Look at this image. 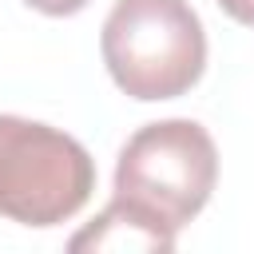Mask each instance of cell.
Wrapping results in <instances>:
<instances>
[{"label":"cell","instance_id":"cell-1","mask_svg":"<svg viewBox=\"0 0 254 254\" xmlns=\"http://www.w3.org/2000/svg\"><path fill=\"white\" fill-rule=\"evenodd\" d=\"M99 52L123 95L179 99L206 71V28L187 0H115Z\"/></svg>","mask_w":254,"mask_h":254},{"label":"cell","instance_id":"cell-2","mask_svg":"<svg viewBox=\"0 0 254 254\" xmlns=\"http://www.w3.org/2000/svg\"><path fill=\"white\" fill-rule=\"evenodd\" d=\"M218 183V147L194 119H159L139 127L115 159V198L179 234Z\"/></svg>","mask_w":254,"mask_h":254},{"label":"cell","instance_id":"cell-3","mask_svg":"<svg viewBox=\"0 0 254 254\" xmlns=\"http://www.w3.org/2000/svg\"><path fill=\"white\" fill-rule=\"evenodd\" d=\"M95 190V159L79 139L24 115H0V218L60 226Z\"/></svg>","mask_w":254,"mask_h":254},{"label":"cell","instance_id":"cell-4","mask_svg":"<svg viewBox=\"0 0 254 254\" xmlns=\"http://www.w3.org/2000/svg\"><path fill=\"white\" fill-rule=\"evenodd\" d=\"M71 250H143V254H171L175 250V234L155 226L151 218H143L139 210H131L123 198L111 194V202L67 242Z\"/></svg>","mask_w":254,"mask_h":254},{"label":"cell","instance_id":"cell-5","mask_svg":"<svg viewBox=\"0 0 254 254\" xmlns=\"http://www.w3.org/2000/svg\"><path fill=\"white\" fill-rule=\"evenodd\" d=\"M28 8H36V12H44V16H75V12H83L91 0H24Z\"/></svg>","mask_w":254,"mask_h":254},{"label":"cell","instance_id":"cell-6","mask_svg":"<svg viewBox=\"0 0 254 254\" xmlns=\"http://www.w3.org/2000/svg\"><path fill=\"white\" fill-rule=\"evenodd\" d=\"M218 8H222L230 20H238V24L254 28V0H218Z\"/></svg>","mask_w":254,"mask_h":254}]
</instances>
